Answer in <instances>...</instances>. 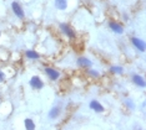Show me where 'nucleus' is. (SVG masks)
<instances>
[{"label":"nucleus","mask_w":146,"mask_h":130,"mask_svg":"<svg viewBox=\"0 0 146 130\" xmlns=\"http://www.w3.org/2000/svg\"><path fill=\"white\" fill-rule=\"evenodd\" d=\"M24 125H25V129H28V130H34L35 129V123L30 118H26L25 119V120H24Z\"/></svg>","instance_id":"obj_13"},{"label":"nucleus","mask_w":146,"mask_h":130,"mask_svg":"<svg viewBox=\"0 0 146 130\" xmlns=\"http://www.w3.org/2000/svg\"><path fill=\"white\" fill-rule=\"evenodd\" d=\"M60 113H61L60 106H54V108L50 109V112H49L48 116H49V119L54 120V119H56V118H59V116H60Z\"/></svg>","instance_id":"obj_9"},{"label":"nucleus","mask_w":146,"mask_h":130,"mask_svg":"<svg viewBox=\"0 0 146 130\" xmlns=\"http://www.w3.org/2000/svg\"><path fill=\"white\" fill-rule=\"evenodd\" d=\"M78 65L81 66V67H85V68H90L92 66V62L88 57H84V56H82V57L78 58Z\"/></svg>","instance_id":"obj_10"},{"label":"nucleus","mask_w":146,"mask_h":130,"mask_svg":"<svg viewBox=\"0 0 146 130\" xmlns=\"http://www.w3.org/2000/svg\"><path fill=\"white\" fill-rule=\"evenodd\" d=\"M89 74H90L91 77H95V78L100 77V73H99L98 71H95V69H90V71H89Z\"/></svg>","instance_id":"obj_15"},{"label":"nucleus","mask_w":146,"mask_h":130,"mask_svg":"<svg viewBox=\"0 0 146 130\" xmlns=\"http://www.w3.org/2000/svg\"><path fill=\"white\" fill-rule=\"evenodd\" d=\"M29 84H30L33 89H36V91L44 88V82H42V79L39 76H33L30 78V81H29Z\"/></svg>","instance_id":"obj_2"},{"label":"nucleus","mask_w":146,"mask_h":130,"mask_svg":"<svg viewBox=\"0 0 146 130\" xmlns=\"http://www.w3.org/2000/svg\"><path fill=\"white\" fill-rule=\"evenodd\" d=\"M25 56L28 58H30V59H38V58H40V55H39L36 51H34V50H28V51H25Z\"/></svg>","instance_id":"obj_12"},{"label":"nucleus","mask_w":146,"mask_h":130,"mask_svg":"<svg viewBox=\"0 0 146 130\" xmlns=\"http://www.w3.org/2000/svg\"><path fill=\"white\" fill-rule=\"evenodd\" d=\"M109 27H110L112 32H115V34H117V35L124 34V26L121 24H119V22H114V21L109 22Z\"/></svg>","instance_id":"obj_5"},{"label":"nucleus","mask_w":146,"mask_h":130,"mask_svg":"<svg viewBox=\"0 0 146 130\" xmlns=\"http://www.w3.org/2000/svg\"><path fill=\"white\" fill-rule=\"evenodd\" d=\"M90 109H92V110L96 112V113H102L105 110L104 105H102L99 101H91L90 102Z\"/></svg>","instance_id":"obj_8"},{"label":"nucleus","mask_w":146,"mask_h":130,"mask_svg":"<svg viewBox=\"0 0 146 130\" xmlns=\"http://www.w3.org/2000/svg\"><path fill=\"white\" fill-rule=\"evenodd\" d=\"M55 8L58 10H66L68 8V0H55Z\"/></svg>","instance_id":"obj_11"},{"label":"nucleus","mask_w":146,"mask_h":130,"mask_svg":"<svg viewBox=\"0 0 146 130\" xmlns=\"http://www.w3.org/2000/svg\"><path fill=\"white\" fill-rule=\"evenodd\" d=\"M11 10H13V12H14V15L16 16V18H19V19H24L25 18L24 10H23L21 5L19 4L18 1H13L11 3Z\"/></svg>","instance_id":"obj_3"},{"label":"nucleus","mask_w":146,"mask_h":130,"mask_svg":"<svg viewBox=\"0 0 146 130\" xmlns=\"http://www.w3.org/2000/svg\"><path fill=\"white\" fill-rule=\"evenodd\" d=\"M45 73L51 81H56V79H59V77H60V72L56 71V69H54V68H50V67L45 68Z\"/></svg>","instance_id":"obj_6"},{"label":"nucleus","mask_w":146,"mask_h":130,"mask_svg":"<svg viewBox=\"0 0 146 130\" xmlns=\"http://www.w3.org/2000/svg\"><path fill=\"white\" fill-rule=\"evenodd\" d=\"M110 73H112V74H121V73H124V67L112 66V67H110Z\"/></svg>","instance_id":"obj_14"},{"label":"nucleus","mask_w":146,"mask_h":130,"mask_svg":"<svg viewBox=\"0 0 146 130\" xmlns=\"http://www.w3.org/2000/svg\"><path fill=\"white\" fill-rule=\"evenodd\" d=\"M131 43L134 45V47L136 50H139L140 52H145L146 51V42L144 40L139 39V37H132L131 39Z\"/></svg>","instance_id":"obj_4"},{"label":"nucleus","mask_w":146,"mask_h":130,"mask_svg":"<svg viewBox=\"0 0 146 130\" xmlns=\"http://www.w3.org/2000/svg\"><path fill=\"white\" fill-rule=\"evenodd\" d=\"M131 79H132V82H134L137 87H141V88H145V87H146V81L144 79L142 76H140V74H132Z\"/></svg>","instance_id":"obj_7"},{"label":"nucleus","mask_w":146,"mask_h":130,"mask_svg":"<svg viewBox=\"0 0 146 130\" xmlns=\"http://www.w3.org/2000/svg\"><path fill=\"white\" fill-rule=\"evenodd\" d=\"M5 79V73L3 71H0V82H3Z\"/></svg>","instance_id":"obj_17"},{"label":"nucleus","mask_w":146,"mask_h":130,"mask_svg":"<svg viewBox=\"0 0 146 130\" xmlns=\"http://www.w3.org/2000/svg\"><path fill=\"white\" fill-rule=\"evenodd\" d=\"M125 104L127 105V106H129V108H130V109H134V104H132V102L130 101V99H127V101L125 102Z\"/></svg>","instance_id":"obj_16"},{"label":"nucleus","mask_w":146,"mask_h":130,"mask_svg":"<svg viewBox=\"0 0 146 130\" xmlns=\"http://www.w3.org/2000/svg\"><path fill=\"white\" fill-rule=\"evenodd\" d=\"M60 30H61L62 34H64L65 36H68L69 39H75V37H76V34H75L74 29H72L69 24L61 22V24H60Z\"/></svg>","instance_id":"obj_1"},{"label":"nucleus","mask_w":146,"mask_h":130,"mask_svg":"<svg viewBox=\"0 0 146 130\" xmlns=\"http://www.w3.org/2000/svg\"><path fill=\"white\" fill-rule=\"evenodd\" d=\"M0 37H1V31H0Z\"/></svg>","instance_id":"obj_18"}]
</instances>
